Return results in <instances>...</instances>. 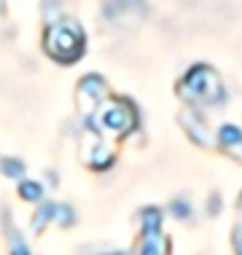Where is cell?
I'll return each instance as SVG.
<instances>
[{
  "instance_id": "obj_1",
  "label": "cell",
  "mask_w": 242,
  "mask_h": 255,
  "mask_svg": "<svg viewBox=\"0 0 242 255\" xmlns=\"http://www.w3.org/2000/svg\"><path fill=\"white\" fill-rule=\"evenodd\" d=\"M137 110L132 102L127 100H110V102H102L94 113L86 116V124H89V132L100 134V137H127L129 132L137 129Z\"/></svg>"
},
{
  "instance_id": "obj_2",
  "label": "cell",
  "mask_w": 242,
  "mask_h": 255,
  "mask_svg": "<svg viewBox=\"0 0 242 255\" xmlns=\"http://www.w3.org/2000/svg\"><path fill=\"white\" fill-rule=\"evenodd\" d=\"M181 97L194 102V105H224L226 100V92H224V84H221L218 73L207 65H197L191 67L189 75L183 78L181 84Z\"/></svg>"
},
{
  "instance_id": "obj_3",
  "label": "cell",
  "mask_w": 242,
  "mask_h": 255,
  "mask_svg": "<svg viewBox=\"0 0 242 255\" xmlns=\"http://www.w3.org/2000/svg\"><path fill=\"white\" fill-rule=\"evenodd\" d=\"M46 51L59 62H75L84 51V32L75 22H57L46 32Z\"/></svg>"
},
{
  "instance_id": "obj_4",
  "label": "cell",
  "mask_w": 242,
  "mask_h": 255,
  "mask_svg": "<svg viewBox=\"0 0 242 255\" xmlns=\"http://www.w3.org/2000/svg\"><path fill=\"white\" fill-rule=\"evenodd\" d=\"M140 226L143 237L137 245V255H170V242L162 234V212L156 207L140 210Z\"/></svg>"
},
{
  "instance_id": "obj_5",
  "label": "cell",
  "mask_w": 242,
  "mask_h": 255,
  "mask_svg": "<svg viewBox=\"0 0 242 255\" xmlns=\"http://www.w3.org/2000/svg\"><path fill=\"white\" fill-rule=\"evenodd\" d=\"M102 97H105V84H102V78L86 75V78L81 81V110H84V116L94 113V110L102 105Z\"/></svg>"
},
{
  "instance_id": "obj_6",
  "label": "cell",
  "mask_w": 242,
  "mask_h": 255,
  "mask_svg": "<svg viewBox=\"0 0 242 255\" xmlns=\"http://www.w3.org/2000/svg\"><path fill=\"white\" fill-rule=\"evenodd\" d=\"M94 134V132H92ZM84 161L89 164L92 169H108L110 164L116 161V153H113V148L105 145L102 142V137L100 134H94V142L89 148H84Z\"/></svg>"
},
{
  "instance_id": "obj_7",
  "label": "cell",
  "mask_w": 242,
  "mask_h": 255,
  "mask_svg": "<svg viewBox=\"0 0 242 255\" xmlns=\"http://www.w3.org/2000/svg\"><path fill=\"white\" fill-rule=\"evenodd\" d=\"M183 124H186V132H189V137L197 145H202V148H207L210 145V132H207V124H205V119L199 113H186L183 116Z\"/></svg>"
},
{
  "instance_id": "obj_8",
  "label": "cell",
  "mask_w": 242,
  "mask_h": 255,
  "mask_svg": "<svg viewBox=\"0 0 242 255\" xmlns=\"http://www.w3.org/2000/svg\"><path fill=\"white\" fill-rule=\"evenodd\" d=\"M3 223H5V234H8V250H11V255H30V247L24 245L22 234L11 226V218L8 215L3 218Z\"/></svg>"
},
{
  "instance_id": "obj_9",
  "label": "cell",
  "mask_w": 242,
  "mask_h": 255,
  "mask_svg": "<svg viewBox=\"0 0 242 255\" xmlns=\"http://www.w3.org/2000/svg\"><path fill=\"white\" fill-rule=\"evenodd\" d=\"M19 196L24 202H40L43 199V185L35 183V180H22L19 183Z\"/></svg>"
},
{
  "instance_id": "obj_10",
  "label": "cell",
  "mask_w": 242,
  "mask_h": 255,
  "mask_svg": "<svg viewBox=\"0 0 242 255\" xmlns=\"http://www.w3.org/2000/svg\"><path fill=\"white\" fill-rule=\"evenodd\" d=\"M48 220H54V204H51V202H48V204H40V207H38V212L32 215V231L40 234V231L46 229Z\"/></svg>"
},
{
  "instance_id": "obj_11",
  "label": "cell",
  "mask_w": 242,
  "mask_h": 255,
  "mask_svg": "<svg viewBox=\"0 0 242 255\" xmlns=\"http://www.w3.org/2000/svg\"><path fill=\"white\" fill-rule=\"evenodd\" d=\"M54 220L62 226V229H67V226L75 223V212L70 204H54Z\"/></svg>"
},
{
  "instance_id": "obj_12",
  "label": "cell",
  "mask_w": 242,
  "mask_h": 255,
  "mask_svg": "<svg viewBox=\"0 0 242 255\" xmlns=\"http://www.w3.org/2000/svg\"><path fill=\"white\" fill-rule=\"evenodd\" d=\"M0 172L5 177H22L24 175V164L19 158H0Z\"/></svg>"
},
{
  "instance_id": "obj_13",
  "label": "cell",
  "mask_w": 242,
  "mask_h": 255,
  "mask_svg": "<svg viewBox=\"0 0 242 255\" xmlns=\"http://www.w3.org/2000/svg\"><path fill=\"white\" fill-rule=\"evenodd\" d=\"M170 212H172L178 220H189V218H191V204L186 202V199H175V202L170 204Z\"/></svg>"
},
{
  "instance_id": "obj_14",
  "label": "cell",
  "mask_w": 242,
  "mask_h": 255,
  "mask_svg": "<svg viewBox=\"0 0 242 255\" xmlns=\"http://www.w3.org/2000/svg\"><path fill=\"white\" fill-rule=\"evenodd\" d=\"M232 247H234V255H242V223L232 234Z\"/></svg>"
},
{
  "instance_id": "obj_15",
  "label": "cell",
  "mask_w": 242,
  "mask_h": 255,
  "mask_svg": "<svg viewBox=\"0 0 242 255\" xmlns=\"http://www.w3.org/2000/svg\"><path fill=\"white\" fill-rule=\"evenodd\" d=\"M207 207H210V215H218V212H221V196L213 194V196H210V204H207Z\"/></svg>"
},
{
  "instance_id": "obj_16",
  "label": "cell",
  "mask_w": 242,
  "mask_h": 255,
  "mask_svg": "<svg viewBox=\"0 0 242 255\" xmlns=\"http://www.w3.org/2000/svg\"><path fill=\"white\" fill-rule=\"evenodd\" d=\"M226 153H229V156H234L237 161H242V137H240V142H237V145H234V148H229Z\"/></svg>"
},
{
  "instance_id": "obj_17",
  "label": "cell",
  "mask_w": 242,
  "mask_h": 255,
  "mask_svg": "<svg viewBox=\"0 0 242 255\" xmlns=\"http://www.w3.org/2000/svg\"><path fill=\"white\" fill-rule=\"evenodd\" d=\"M94 255H129L127 250H108V253H94Z\"/></svg>"
},
{
  "instance_id": "obj_18",
  "label": "cell",
  "mask_w": 242,
  "mask_h": 255,
  "mask_svg": "<svg viewBox=\"0 0 242 255\" xmlns=\"http://www.w3.org/2000/svg\"><path fill=\"white\" fill-rule=\"evenodd\" d=\"M240 210H242V196H240Z\"/></svg>"
}]
</instances>
